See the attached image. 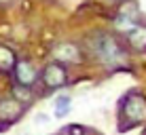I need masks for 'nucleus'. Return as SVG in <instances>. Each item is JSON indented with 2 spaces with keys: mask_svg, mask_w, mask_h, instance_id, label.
I'll return each instance as SVG.
<instances>
[{
  "mask_svg": "<svg viewBox=\"0 0 146 135\" xmlns=\"http://www.w3.org/2000/svg\"><path fill=\"white\" fill-rule=\"evenodd\" d=\"M89 49L106 66H119V63L125 61V55H127V51L121 44V40L117 36H112V34H108V32H95L89 38Z\"/></svg>",
  "mask_w": 146,
  "mask_h": 135,
  "instance_id": "nucleus-1",
  "label": "nucleus"
},
{
  "mask_svg": "<svg viewBox=\"0 0 146 135\" xmlns=\"http://www.w3.org/2000/svg\"><path fill=\"white\" fill-rule=\"evenodd\" d=\"M119 116H121V121H127V124H123L121 129L138 127V124L146 122V97L142 93H129L121 101Z\"/></svg>",
  "mask_w": 146,
  "mask_h": 135,
  "instance_id": "nucleus-2",
  "label": "nucleus"
},
{
  "mask_svg": "<svg viewBox=\"0 0 146 135\" xmlns=\"http://www.w3.org/2000/svg\"><path fill=\"white\" fill-rule=\"evenodd\" d=\"M38 80L47 91H59L68 84V68L62 61H51L47 63L38 74Z\"/></svg>",
  "mask_w": 146,
  "mask_h": 135,
  "instance_id": "nucleus-3",
  "label": "nucleus"
},
{
  "mask_svg": "<svg viewBox=\"0 0 146 135\" xmlns=\"http://www.w3.org/2000/svg\"><path fill=\"white\" fill-rule=\"evenodd\" d=\"M23 114H26V103L17 101L13 95L11 97H0V122L4 127L17 122Z\"/></svg>",
  "mask_w": 146,
  "mask_h": 135,
  "instance_id": "nucleus-4",
  "label": "nucleus"
},
{
  "mask_svg": "<svg viewBox=\"0 0 146 135\" xmlns=\"http://www.w3.org/2000/svg\"><path fill=\"white\" fill-rule=\"evenodd\" d=\"M135 23H140L138 7H135V2H131V0H125V2L119 4V9H117V15H114V26H117L121 32H125V30L133 28Z\"/></svg>",
  "mask_w": 146,
  "mask_h": 135,
  "instance_id": "nucleus-5",
  "label": "nucleus"
},
{
  "mask_svg": "<svg viewBox=\"0 0 146 135\" xmlns=\"http://www.w3.org/2000/svg\"><path fill=\"white\" fill-rule=\"evenodd\" d=\"M38 68L34 66L30 59H17L13 68V76L17 84H23V87H34L38 82Z\"/></svg>",
  "mask_w": 146,
  "mask_h": 135,
  "instance_id": "nucleus-6",
  "label": "nucleus"
},
{
  "mask_svg": "<svg viewBox=\"0 0 146 135\" xmlns=\"http://www.w3.org/2000/svg\"><path fill=\"white\" fill-rule=\"evenodd\" d=\"M53 57H55V61L72 66V63H78L83 59V51L74 42H59L53 47Z\"/></svg>",
  "mask_w": 146,
  "mask_h": 135,
  "instance_id": "nucleus-7",
  "label": "nucleus"
},
{
  "mask_svg": "<svg viewBox=\"0 0 146 135\" xmlns=\"http://www.w3.org/2000/svg\"><path fill=\"white\" fill-rule=\"evenodd\" d=\"M125 40L127 47L133 51H146V26L144 23H135L133 28L125 30Z\"/></svg>",
  "mask_w": 146,
  "mask_h": 135,
  "instance_id": "nucleus-8",
  "label": "nucleus"
},
{
  "mask_svg": "<svg viewBox=\"0 0 146 135\" xmlns=\"http://www.w3.org/2000/svg\"><path fill=\"white\" fill-rule=\"evenodd\" d=\"M15 63H17V55H15V51L9 49V47H4V44H0V72H4V74L13 72Z\"/></svg>",
  "mask_w": 146,
  "mask_h": 135,
  "instance_id": "nucleus-9",
  "label": "nucleus"
},
{
  "mask_svg": "<svg viewBox=\"0 0 146 135\" xmlns=\"http://www.w3.org/2000/svg\"><path fill=\"white\" fill-rule=\"evenodd\" d=\"M70 110H72V97L70 95H59L55 99V116L64 118V116L70 114Z\"/></svg>",
  "mask_w": 146,
  "mask_h": 135,
  "instance_id": "nucleus-10",
  "label": "nucleus"
},
{
  "mask_svg": "<svg viewBox=\"0 0 146 135\" xmlns=\"http://www.w3.org/2000/svg\"><path fill=\"white\" fill-rule=\"evenodd\" d=\"M13 97L17 99V101H21V103H32V99H34V95H32V87H23V84H15L13 87Z\"/></svg>",
  "mask_w": 146,
  "mask_h": 135,
  "instance_id": "nucleus-11",
  "label": "nucleus"
},
{
  "mask_svg": "<svg viewBox=\"0 0 146 135\" xmlns=\"http://www.w3.org/2000/svg\"><path fill=\"white\" fill-rule=\"evenodd\" d=\"M64 135H85V127H80V124H68Z\"/></svg>",
  "mask_w": 146,
  "mask_h": 135,
  "instance_id": "nucleus-12",
  "label": "nucleus"
},
{
  "mask_svg": "<svg viewBox=\"0 0 146 135\" xmlns=\"http://www.w3.org/2000/svg\"><path fill=\"white\" fill-rule=\"evenodd\" d=\"M44 122H49V116H47V114H42V112L36 114V124H44Z\"/></svg>",
  "mask_w": 146,
  "mask_h": 135,
  "instance_id": "nucleus-13",
  "label": "nucleus"
},
{
  "mask_svg": "<svg viewBox=\"0 0 146 135\" xmlns=\"http://www.w3.org/2000/svg\"><path fill=\"white\" fill-rule=\"evenodd\" d=\"M13 0H0V4H11Z\"/></svg>",
  "mask_w": 146,
  "mask_h": 135,
  "instance_id": "nucleus-14",
  "label": "nucleus"
}]
</instances>
